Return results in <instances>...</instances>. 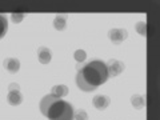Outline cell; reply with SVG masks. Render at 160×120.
I'll list each match as a JSON object with an SVG mask.
<instances>
[{"mask_svg": "<svg viewBox=\"0 0 160 120\" xmlns=\"http://www.w3.org/2000/svg\"><path fill=\"white\" fill-rule=\"evenodd\" d=\"M92 104L98 109H104L109 104V98L108 96H103V95H99V96H95L93 98Z\"/></svg>", "mask_w": 160, "mask_h": 120, "instance_id": "cell-4", "label": "cell"}, {"mask_svg": "<svg viewBox=\"0 0 160 120\" xmlns=\"http://www.w3.org/2000/svg\"><path fill=\"white\" fill-rule=\"evenodd\" d=\"M52 93L56 95V96H59V98H62V96H64V95L68 93V88L66 86H55L52 88Z\"/></svg>", "mask_w": 160, "mask_h": 120, "instance_id": "cell-9", "label": "cell"}, {"mask_svg": "<svg viewBox=\"0 0 160 120\" xmlns=\"http://www.w3.org/2000/svg\"><path fill=\"white\" fill-rule=\"evenodd\" d=\"M4 67H6V69L7 71H9V72H16L18 69H19V67H20V64H19V62L16 59H6L4 60Z\"/></svg>", "mask_w": 160, "mask_h": 120, "instance_id": "cell-7", "label": "cell"}, {"mask_svg": "<svg viewBox=\"0 0 160 120\" xmlns=\"http://www.w3.org/2000/svg\"><path fill=\"white\" fill-rule=\"evenodd\" d=\"M107 69L109 76H116L118 73H120L124 69V64L122 62H118V60H109L107 64Z\"/></svg>", "mask_w": 160, "mask_h": 120, "instance_id": "cell-3", "label": "cell"}, {"mask_svg": "<svg viewBox=\"0 0 160 120\" xmlns=\"http://www.w3.org/2000/svg\"><path fill=\"white\" fill-rule=\"evenodd\" d=\"M66 18H67V15L64 13V15H59V16L56 18V20H55V27H56L58 29H63V28H66Z\"/></svg>", "mask_w": 160, "mask_h": 120, "instance_id": "cell-10", "label": "cell"}, {"mask_svg": "<svg viewBox=\"0 0 160 120\" xmlns=\"http://www.w3.org/2000/svg\"><path fill=\"white\" fill-rule=\"evenodd\" d=\"M23 18H24V13H19V15L13 13V16H12L13 22H19V20H20V19H23Z\"/></svg>", "mask_w": 160, "mask_h": 120, "instance_id": "cell-13", "label": "cell"}, {"mask_svg": "<svg viewBox=\"0 0 160 120\" xmlns=\"http://www.w3.org/2000/svg\"><path fill=\"white\" fill-rule=\"evenodd\" d=\"M22 95H20L19 89H9V93H8V103L9 104H13V106H18V104L22 103Z\"/></svg>", "mask_w": 160, "mask_h": 120, "instance_id": "cell-5", "label": "cell"}, {"mask_svg": "<svg viewBox=\"0 0 160 120\" xmlns=\"http://www.w3.org/2000/svg\"><path fill=\"white\" fill-rule=\"evenodd\" d=\"M73 119H75V120H87V119H88V116H87V113L84 112V111H82V109H79V111L73 115Z\"/></svg>", "mask_w": 160, "mask_h": 120, "instance_id": "cell-11", "label": "cell"}, {"mask_svg": "<svg viewBox=\"0 0 160 120\" xmlns=\"http://www.w3.org/2000/svg\"><path fill=\"white\" fill-rule=\"evenodd\" d=\"M38 53H39V60H40V63L47 64L49 60H51V52H49V49L46 48V47H40V48L38 49Z\"/></svg>", "mask_w": 160, "mask_h": 120, "instance_id": "cell-6", "label": "cell"}, {"mask_svg": "<svg viewBox=\"0 0 160 120\" xmlns=\"http://www.w3.org/2000/svg\"><path fill=\"white\" fill-rule=\"evenodd\" d=\"M109 79L107 64L102 60H92L80 67L76 75V84L82 91L91 92Z\"/></svg>", "mask_w": 160, "mask_h": 120, "instance_id": "cell-1", "label": "cell"}, {"mask_svg": "<svg viewBox=\"0 0 160 120\" xmlns=\"http://www.w3.org/2000/svg\"><path fill=\"white\" fill-rule=\"evenodd\" d=\"M75 58H76L79 62H82V60H84V58H86V52L82 51V49H80V51H76L75 52Z\"/></svg>", "mask_w": 160, "mask_h": 120, "instance_id": "cell-12", "label": "cell"}, {"mask_svg": "<svg viewBox=\"0 0 160 120\" xmlns=\"http://www.w3.org/2000/svg\"><path fill=\"white\" fill-rule=\"evenodd\" d=\"M40 112L48 120H73L72 106L53 93L46 95L40 100Z\"/></svg>", "mask_w": 160, "mask_h": 120, "instance_id": "cell-2", "label": "cell"}, {"mask_svg": "<svg viewBox=\"0 0 160 120\" xmlns=\"http://www.w3.org/2000/svg\"><path fill=\"white\" fill-rule=\"evenodd\" d=\"M7 28H8V19L4 13H0V39L6 35Z\"/></svg>", "mask_w": 160, "mask_h": 120, "instance_id": "cell-8", "label": "cell"}]
</instances>
